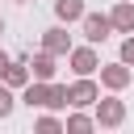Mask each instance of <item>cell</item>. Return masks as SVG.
<instances>
[{"mask_svg":"<svg viewBox=\"0 0 134 134\" xmlns=\"http://www.w3.org/2000/svg\"><path fill=\"white\" fill-rule=\"evenodd\" d=\"M92 109H96L92 117H96V126H100V130H117V126L126 121V100H117V96H100Z\"/></svg>","mask_w":134,"mask_h":134,"instance_id":"obj_1","label":"cell"},{"mask_svg":"<svg viewBox=\"0 0 134 134\" xmlns=\"http://www.w3.org/2000/svg\"><path fill=\"white\" fill-rule=\"evenodd\" d=\"M100 100V84L92 80V75H80L71 88H67V105L71 109H88V105H96Z\"/></svg>","mask_w":134,"mask_h":134,"instance_id":"obj_2","label":"cell"},{"mask_svg":"<svg viewBox=\"0 0 134 134\" xmlns=\"http://www.w3.org/2000/svg\"><path fill=\"white\" fill-rule=\"evenodd\" d=\"M29 80H34V75H29V63H25V59H13V63H8V71H4V84L21 92Z\"/></svg>","mask_w":134,"mask_h":134,"instance_id":"obj_10","label":"cell"},{"mask_svg":"<svg viewBox=\"0 0 134 134\" xmlns=\"http://www.w3.org/2000/svg\"><path fill=\"white\" fill-rule=\"evenodd\" d=\"M13 109H17V88H8V84L0 80V121L13 117Z\"/></svg>","mask_w":134,"mask_h":134,"instance_id":"obj_13","label":"cell"},{"mask_svg":"<svg viewBox=\"0 0 134 134\" xmlns=\"http://www.w3.org/2000/svg\"><path fill=\"white\" fill-rule=\"evenodd\" d=\"M121 63H126V67H134V34H126V38H121Z\"/></svg>","mask_w":134,"mask_h":134,"instance_id":"obj_16","label":"cell"},{"mask_svg":"<svg viewBox=\"0 0 134 134\" xmlns=\"http://www.w3.org/2000/svg\"><path fill=\"white\" fill-rule=\"evenodd\" d=\"M34 126H38V134H63V121L54 117V109H50V113H42Z\"/></svg>","mask_w":134,"mask_h":134,"instance_id":"obj_15","label":"cell"},{"mask_svg":"<svg viewBox=\"0 0 134 134\" xmlns=\"http://www.w3.org/2000/svg\"><path fill=\"white\" fill-rule=\"evenodd\" d=\"M130 80H134V71H130L121 59H117V63H100V84H105L109 92H121Z\"/></svg>","mask_w":134,"mask_h":134,"instance_id":"obj_5","label":"cell"},{"mask_svg":"<svg viewBox=\"0 0 134 134\" xmlns=\"http://www.w3.org/2000/svg\"><path fill=\"white\" fill-rule=\"evenodd\" d=\"M8 63H13V59H8L4 50H0V80H4V71H8Z\"/></svg>","mask_w":134,"mask_h":134,"instance_id":"obj_17","label":"cell"},{"mask_svg":"<svg viewBox=\"0 0 134 134\" xmlns=\"http://www.w3.org/2000/svg\"><path fill=\"white\" fill-rule=\"evenodd\" d=\"M42 50H50V54H71V34L63 29V21L42 34Z\"/></svg>","mask_w":134,"mask_h":134,"instance_id":"obj_6","label":"cell"},{"mask_svg":"<svg viewBox=\"0 0 134 134\" xmlns=\"http://www.w3.org/2000/svg\"><path fill=\"white\" fill-rule=\"evenodd\" d=\"M80 29H84V38L96 46V42H105V38L113 34V21H109V13H84V17H80Z\"/></svg>","mask_w":134,"mask_h":134,"instance_id":"obj_4","label":"cell"},{"mask_svg":"<svg viewBox=\"0 0 134 134\" xmlns=\"http://www.w3.org/2000/svg\"><path fill=\"white\" fill-rule=\"evenodd\" d=\"M63 130H67V134H88V130H96V117H88L84 109H75V113L63 121Z\"/></svg>","mask_w":134,"mask_h":134,"instance_id":"obj_12","label":"cell"},{"mask_svg":"<svg viewBox=\"0 0 134 134\" xmlns=\"http://www.w3.org/2000/svg\"><path fill=\"white\" fill-rule=\"evenodd\" d=\"M0 34H4V17H0Z\"/></svg>","mask_w":134,"mask_h":134,"instance_id":"obj_18","label":"cell"},{"mask_svg":"<svg viewBox=\"0 0 134 134\" xmlns=\"http://www.w3.org/2000/svg\"><path fill=\"white\" fill-rule=\"evenodd\" d=\"M67 63H71V71H75V75H96V71H100V54H96V46H92V42H88V46H71Z\"/></svg>","mask_w":134,"mask_h":134,"instance_id":"obj_3","label":"cell"},{"mask_svg":"<svg viewBox=\"0 0 134 134\" xmlns=\"http://www.w3.org/2000/svg\"><path fill=\"white\" fill-rule=\"evenodd\" d=\"M84 13H88V8H84V0H54V17H59L63 25H75Z\"/></svg>","mask_w":134,"mask_h":134,"instance_id":"obj_11","label":"cell"},{"mask_svg":"<svg viewBox=\"0 0 134 134\" xmlns=\"http://www.w3.org/2000/svg\"><path fill=\"white\" fill-rule=\"evenodd\" d=\"M46 100H50V80H29V84L21 88V105H29V109H46Z\"/></svg>","mask_w":134,"mask_h":134,"instance_id":"obj_7","label":"cell"},{"mask_svg":"<svg viewBox=\"0 0 134 134\" xmlns=\"http://www.w3.org/2000/svg\"><path fill=\"white\" fill-rule=\"evenodd\" d=\"M17 4H29V0H17Z\"/></svg>","mask_w":134,"mask_h":134,"instance_id":"obj_19","label":"cell"},{"mask_svg":"<svg viewBox=\"0 0 134 134\" xmlns=\"http://www.w3.org/2000/svg\"><path fill=\"white\" fill-rule=\"evenodd\" d=\"M54 59H59V54H50V50L34 54V59H29V75H34V80H54Z\"/></svg>","mask_w":134,"mask_h":134,"instance_id":"obj_9","label":"cell"},{"mask_svg":"<svg viewBox=\"0 0 134 134\" xmlns=\"http://www.w3.org/2000/svg\"><path fill=\"white\" fill-rule=\"evenodd\" d=\"M109 21H113V34H134V0H117L109 8Z\"/></svg>","mask_w":134,"mask_h":134,"instance_id":"obj_8","label":"cell"},{"mask_svg":"<svg viewBox=\"0 0 134 134\" xmlns=\"http://www.w3.org/2000/svg\"><path fill=\"white\" fill-rule=\"evenodd\" d=\"M46 109H71V105H67V84H54V80H50V100H46Z\"/></svg>","mask_w":134,"mask_h":134,"instance_id":"obj_14","label":"cell"}]
</instances>
